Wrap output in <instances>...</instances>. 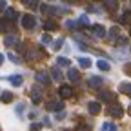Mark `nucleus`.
<instances>
[{
  "instance_id": "obj_23",
  "label": "nucleus",
  "mask_w": 131,
  "mask_h": 131,
  "mask_svg": "<svg viewBox=\"0 0 131 131\" xmlns=\"http://www.w3.org/2000/svg\"><path fill=\"white\" fill-rule=\"evenodd\" d=\"M51 75H53L55 80H62V71H60V68H57V66L51 69Z\"/></svg>"
},
{
  "instance_id": "obj_25",
  "label": "nucleus",
  "mask_w": 131,
  "mask_h": 131,
  "mask_svg": "<svg viewBox=\"0 0 131 131\" xmlns=\"http://www.w3.org/2000/svg\"><path fill=\"white\" fill-rule=\"evenodd\" d=\"M9 29H11V24H9L7 20H4V18H2V20H0V31L4 33V31H9Z\"/></svg>"
},
{
  "instance_id": "obj_38",
  "label": "nucleus",
  "mask_w": 131,
  "mask_h": 131,
  "mask_svg": "<svg viewBox=\"0 0 131 131\" xmlns=\"http://www.w3.org/2000/svg\"><path fill=\"white\" fill-rule=\"evenodd\" d=\"M0 131H2V127H0Z\"/></svg>"
},
{
  "instance_id": "obj_24",
  "label": "nucleus",
  "mask_w": 131,
  "mask_h": 131,
  "mask_svg": "<svg viewBox=\"0 0 131 131\" xmlns=\"http://www.w3.org/2000/svg\"><path fill=\"white\" fill-rule=\"evenodd\" d=\"M129 89H131V84H129V82H122V84H120V93L129 95Z\"/></svg>"
},
{
  "instance_id": "obj_35",
  "label": "nucleus",
  "mask_w": 131,
  "mask_h": 131,
  "mask_svg": "<svg viewBox=\"0 0 131 131\" xmlns=\"http://www.w3.org/2000/svg\"><path fill=\"white\" fill-rule=\"evenodd\" d=\"M16 111L22 113V111H24V106H22V104H18V106H16Z\"/></svg>"
},
{
  "instance_id": "obj_3",
  "label": "nucleus",
  "mask_w": 131,
  "mask_h": 131,
  "mask_svg": "<svg viewBox=\"0 0 131 131\" xmlns=\"http://www.w3.org/2000/svg\"><path fill=\"white\" fill-rule=\"evenodd\" d=\"M22 26H24V29H33L35 27V16H33L31 13H27V15H22Z\"/></svg>"
},
{
  "instance_id": "obj_16",
  "label": "nucleus",
  "mask_w": 131,
  "mask_h": 131,
  "mask_svg": "<svg viewBox=\"0 0 131 131\" xmlns=\"http://www.w3.org/2000/svg\"><path fill=\"white\" fill-rule=\"evenodd\" d=\"M44 29H47V31H57V29H58V24L53 22V20H46V22H44Z\"/></svg>"
},
{
  "instance_id": "obj_17",
  "label": "nucleus",
  "mask_w": 131,
  "mask_h": 131,
  "mask_svg": "<svg viewBox=\"0 0 131 131\" xmlns=\"http://www.w3.org/2000/svg\"><path fill=\"white\" fill-rule=\"evenodd\" d=\"M96 66H98V69H100V71H109V69H111L109 62H107V60H102V58L96 62Z\"/></svg>"
},
{
  "instance_id": "obj_13",
  "label": "nucleus",
  "mask_w": 131,
  "mask_h": 131,
  "mask_svg": "<svg viewBox=\"0 0 131 131\" xmlns=\"http://www.w3.org/2000/svg\"><path fill=\"white\" fill-rule=\"evenodd\" d=\"M68 78H69L71 82H78V80H80V73H78V69L69 68V71H68Z\"/></svg>"
},
{
  "instance_id": "obj_15",
  "label": "nucleus",
  "mask_w": 131,
  "mask_h": 131,
  "mask_svg": "<svg viewBox=\"0 0 131 131\" xmlns=\"http://www.w3.org/2000/svg\"><path fill=\"white\" fill-rule=\"evenodd\" d=\"M104 7L109 11V13H115L118 9V2H113V0H109V2H104Z\"/></svg>"
},
{
  "instance_id": "obj_29",
  "label": "nucleus",
  "mask_w": 131,
  "mask_h": 131,
  "mask_svg": "<svg viewBox=\"0 0 131 131\" xmlns=\"http://www.w3.org/2000/svg\"><path fill=\"white\" fill-rule=\"evenodd\" d=\"M7 57H9V58H11V62H15V64H20V62H22V60L16 57L15 53H7Z\"/></svg>"
},
{
  "instance_id": "obj_28",
  "label": "nucleus",
  "mask_w": 131,
  "mask_h": 131,
  "mask_svg": "<svg viewBox=\"0 0 131 131\" xmlns=\"http://www.w3.org/2000/svg\"><path fill=\"white\" fill-rule=\"evenodd\" d=\"M127 20H129V11H124L122 16H120V22L122 24H127Z\"/></svg>"
},
{
  "instance_id": "obj_21",
  "label": "nucleus",
  "mask_w": 131,
  "mask_h": 131,
  "mask_svg": "<svg viewBox=\"0 0 131 131\" xmlns=\"http://www.w3.org/2000/svg\"><path fill=\"white\" fill-rule=\"evenodd\" d=\"M118 35H120V29H118L117 26L109 29V38H111V40H115V38H118Z\"/></svg>"
},
{
  "instance_id": "obj_19",
  "label": "nucleus",
  "mask_w": 131,
  "mask_h": 131,
  "mask_svg": "<svg viewBox=\"0 0 131 131\" xmlns=\"http://www.w3.org/2000/svg\"><path fill=\"white\" fill-rule=\"evenodd\" d=\"M100 131H117V124H111V122H104L100 126Z\"/></svg>"
},
{
  "instance_id": "obj_14",
  "label": "nucleus",
  "mask_w": 131,
  "mask_h": 131,
  "mask_svg": "<svg viewBox=\"0 0 131 131\" xmlns=\"http://www.w3.org/2000/svg\"><path fill=\"white\" fill-rule=\"evenodd\" d=\"M69 66H71L69 58H66V57H58L57 58V68H69Z\"/></svg>"
},
{
  "instance_id": "obj_26",
  "label": "nucleus",
  "mask_w": 131,
  "mask_h": 131,
  "mask_svg": "<svg viewBox=\"0 0 131 131\" xmlns=\"http://www.w3.org/2000/svg\"><path fill=\"white\" fill-rule=\"evenodd\" d=\"M78 24H82V26H89V16H86V15H82L80 18H78Z\"/></svg>"
},
{
  "instance_id": "obj_30",
  "label": "nucleus",
  "mask_w": 131,
  "mask_h": 131,
  "mask_svg": "<svg viewBox=\"0 0 131 131\" xmlns=\"http://www.w3.org/2000/svg\"><path fill=\"white\" fill-rule=\"evenodd\" d=\"M24 4H26V6H27V7H29V9H35V7H37V6H38V4H37V2H35V0H26V2H24Z\"/></svg>"
},
{
  "instance_id": "obj_37",
  "label": "nucleus",
  "mask_w": 131,
  "mask_h": 131,
  "mask_svg": "<svg viewBox=\"0 0 131 131\" xmlns=\"http://www.w3.org/2000/svg\"><path fill=\"white\" fill-rule=\"evenodd\" d=\"M2 62H4V55L0 53V66H2Z\"/></svg>"
},
{
  "instance_id": "obj_6",
  "label": "nucleus",
  "mask_w": 131,
  "mask_h": 131,
  "mask_svg": "<svg viewBox=\"0 0 131 131\" xmlns=\"http://www.w3.org/2000/svg\"><path fill=\"white\" fill-rule=\"evenodd\" d=\"M93 37L95 38H104L106 37V27L102 24H95L93 26Z\"/></svg>"
},
{
  "instance_id": "obj_8",
  "label": "nucleus",
  "mask_w": 131,
  "mask_h": 131,
  "mask_svg": "<svg viewBox=\"0 0 131 131\" xmlns=\"http://www.w3.org/2000/svg\"><path fill=\"white\" fill-rule=\"evenodd\" d=\"M16 18H18V11H16L15 7H6V18L7 22H15Z\"/></svg>"
},
{
  "instance_id": "obj_7",
  "label": "nucleus",
  "mask_w": 131,
  "mask_h": 131,
  "mask_svg": "<svg viewBox=\"0 0 131 131\" xmlns=\"http://www.w3.org/2000/svg\"><path fill=\"white\" fill-rule=\"evenodd\" d=\"M46 107H47L49 111H62V109H64V102H62V100H51V102L46 104Z\"/></svg>"
},
{
  "instance_id": "obj_4",
  "label": "nucleus",
  "mask_w": 131,
  "mask_h": 131,
  "mask_svg": "<svg viewBox=\"0 0 131 131\" xmlns=\"http://www.w3.org/2000/svg\"><path fill=\"white\" fill-rule=\"evenodd\" d=\"M35 78H37V82H38L40 86H49V82H51L47 71H38V73L35 75Z\"/></svg>"
},
{
  "instance_id": "obj_32",
  "label": "nucleus",
  "mask_w": 131,
  "mask_h": 131,
  "mask_svg": "<svg viewBox=\"0 0 131 131\" xmlns=\"http://www.w3.org/2000/svg\"><path fill=\"white\" fill-rule=\"evenodd\" d=\"M40 129H42V124H38V122L37 124H31V131H40Z\"/></svg>"
},
{
  "instance_id": "obj_2",
  "label": "nucleus",
  "mask_w": 131,
  "mask_h": 131,
  "mask_svg": "<svg viewBox=\"0 0 131 131\" xmlns=\"http://www.w3.org/2000/svg\"><path fill=\"white\" fill-rule=\"evenodd\" d=\"M107 115H111V117H117V118H122L124 117V107L120 104H111L107 107Z\"/></svg>"
},
{
  "instance_id": "obj_18",
  "label": "nucleus",
  "mask_w": 131,
  "mask_h": 131,
  "mask_svg": "<svg viewBox=\"0 0 131 131\" xmlns=\"http://www.w3.org/2000/svg\"><path fill=\"white\" fill-rule=\"evenodd\" d=\"M0 100H2L4 104H9V102L13 100V93H11V91H4L2 95H0Z\"/></svg>"
},
{
  "instance_id": "obj_10",
  "label": "nucleus",
  "mask_w": 131,
  "mask_h": 131,
  "mask_svg": "<svg viewBox=\"0 0 131 131\" xmlns=\"http://www.w3.org/2000/svg\"><path fill=\"white\" fill-rule=\"evenodd\" d=\"M100 109H102V106L98 104V102H95V100L88 102V111H89L91 115H98V113H100Z\"/></svg>"
},
{
  "instance_id": "obj_12",
  "label": "nucleus",
  "mask_w": 131,
  "mask_h": 131,
  "mask_svg": "<svg viewBox=\"0 0 131 131\" xmlns=\"http://www.w3.org/2000/svg\"><path fill=\"white\" fill-rule=\"evenodd\" d=\"M4 44H6L7 47H13V46H16V44H18V37L11 33V35H7V37L4 38Z\"/></svg>"
},
{
  "instance_id": "obj_5",
  "label": "nucleus",
  "mask_w": 131,
  "mask_h": 131,
  "mask_svg": "<svg viewBox=\"0 0 131 131\" xmlns=\"http://www.w3.org/2000/svg\"><path fill=\"white\" fill-rule=\"evenodd\" d=\"M98 96H100V100L102 102H107V104H111V102H115V93H111V91H107V89H102L100 93H98Z\"/></svg>"
},
{
  "instance_id": "obj_22",
  "label": "nucleus",
  "mask_w": 131,
  "mask_h": 131,
  "mask_svg": "<svg viewBox=\"0 0 131 131\" xmlns=\"http://www.w3.org/2000/svg\"><path fill=\"white\" fill-rule=\"evenodd\" d=\"M78 64H80V68H91V60L86 58V57H80L78 58Z\"/></svg>"
},
{
  "instance_id": "obj_33",
  "label": "nucleus",
  "mask_w": 131,
  "mask_h": 131,
  "mask_svg": "<svg viewBox=\"0 0 131 131\" xmlns=\"http://www.w3.org/2000/svg\"><path fill=\"white\" fill-rule=\"evenodd\" d=\"M42 44H49V42H51V37H49V35H42Z\"/></svg>"
},
{
  "instance_id": "obj_1",
  "label": "nucleus",
  "mask_w": 131,
  "mask_h": 131,
  "mask_svg": "<svg viewBox=\"0 0 131 131\" xmlns=\"http://www.w3.org/2000/svg\"><path fill=\"white\" fill-rule=\"evenodd\" d=\"M29 96H31V102L33 104H40L42 98H44V89L40 86H33L29 89Z\"/></svg>"
},
{
  "instance_id": "obj_20",
  "label": "nucleus",
  "mask_w": 131,
  "mask_h": 131,
  "mask_svg": "<svg viewBox=\"0 0 131 131\" xmlns=\"http://www.w3.org/2000/svg\"><path fill=\"white\" fill-rule=\"evenodd\" d=\"M9 82H11L13 86H22V82H24V80H22L20 75H13V77H9Z\"/></svg>"
},
{
  "instance_id": "obj_9",
  "label": "nucleus",
  "mask_w": 131,
  "mask_h": 131,
  "mask_svg": "<svg viewBox=\"0 0 131 131\" xmlns=\"http://www.w3.org/2000/svg\"><path fill=\"white\" fill-rule=\"evenodd\" d=\"M58 93H60V96H62V98H71V96H73V88H71V86H68V84H64V86H60Z\"/></svg>"
},
{
  "instance_id": "obj_11",
  "label": "nucleus",
  "mask_w": 131,
  "mask_h": 131,
  "mask_svg": "<svg viewBox=\"0 0 131 131\" xmlns=\"http://www.w3.org/2000/svg\"><path fill=\"white\" fill-rule=\"evenodd\" d=\"M102 82H104L102 77H91V78L88 80V86L93 88V89H96V88H100V86H102Z\"/></svg>"
},
{
  "instance_id": "obj_36",
  "label": "nucleus",
  "mask_w": 131,
  "mask_h": 131,
  "mask_svg": "<svg viewBox=\"0 0 131 131\" xmlns=\"http://www.w3.org/2000/svg\"><path fill=\"white\" fill-rule=\"evenodd\" d=\"M77 131H89V127H86V126H80Z\"/></svg>"
},
{
  "instance_id": "obj_34",
  "label": "nucleus",
  "mask_w": 131,
  "mask_h": 131,
  "mask_svg": "<svg viewBox=\"0 0 131 131\" xmlns=\"http://www.w3.org/2000/svg\"><path fill=\"white\" fill-rule=\"evenodd\" d=\"M6 7H7V4L4 2V0H0V9H6Z\"/></svg>"
},
{
  "instance_id": "obj_27",
  "label": "nucleus",
  "mask_w": 131,
  "mask_h": 131,
  "mask_svg": "<svg viewBox=\"0 0 131 131\" xmlns=\"http://www.w3.org/2000/svg\"><path fill=\"white\" fill-rule=\"evenodd\" d=\"M62 44H64V38H58V40H55V42H53V49H55V51H58V49L62 47Z\"/></svg>"
},
{
  "instance_id": "obj_31",
  "label": "nucleus",
  "mask_w": 131,
  "mask_h": 131,
  "mask_svg": "<svg viewBox=\"0 0 131 131\" xmlns=\"http://www.w3.org/2000/svg\"><path fill=\"white\" fill-rule=\"evenodd\" d=\"M66 27H68V29H75V27H77V22H73V20H68V22H66Z\"/></svg>"
}]
</instances>
